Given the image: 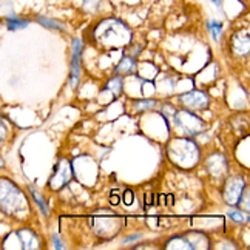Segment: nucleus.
<instances>
[{
    "mask_svg": "<svg viewBox=\"0 0 250 250\" xmlns=\"http://www.w3.org/2000/svg\"><path fill=\"white\" fill-rule=\"evenodd\" d=\"M25 206L22 191L11 181L0 179V207L6 213H16Z\"/></svg>",
    "mask_w": 250,
    "mask_h": 250,
    "instance_id": "f257e3e1",
    "label": "nucleus"
},
{
    "mask_svg": "<svg viewBox=\"0 0 250 250\" xmlns=\"http://www.w3.org/2000/svg\"><path fill=\"white\" fill-rule=\"evenodd\" d=\"M243 188H244V181L241 178H233V179H230L227 182L224 198H226V201H227L230 206L236 204L238 201L241 199Z\"/></svg>",
    "mask_w": 250,
    "mask_h": 250,
    "instance_id": "f03ea898",
    "label": "nucleus"
},
{
    "mask_svg": "<svg viewBox=\"0 0 250 250\" xmlns=\"http://www.w3.org/2000/svg\"><path fill=\"white\" fill-rule=\"evenodd\" d=\"M181 101L184 102L187 107L191 108H204L208 105V98L206 93H201V91H190L186 93L184 96H181Z\"/></svg>",
    "mask_w": 250,
    "mask_h": 250,
    "instance_id": "7ed1b4c3",
    "label": "nucleus"
},
{
    "mask_svg": "<svg viewBox=\"0 0 250 250\" xmlns=\"http://www.w3.org/2000/svg\"><path fill=\"white\" fill-rule=\"evenodd\" d=\"M82 50V43L79 39H74V57H73V86L78 83V76H79V56Z\"/></svg>",
    "mask_w": 250,
    "mask_h": 250,
    "instance_id": "20e7f679",
    "label": "nucleus"
},
{
    "mask_svg": "<svg viewBox=\"0 0 250 250\" xmlns=\"http://www.w3.org/2000/svg\"><path fill=\"white\" fill-rule=\"evenodd\" d=\"M28 21L25 19H19L16 16H8L6 17V28L9 31H16V30H22V28H26L28 26Z\"/></svg>",
    "mask_w": 250,
    "mask_h": 250,
    "instance_id": "39448f33",
    "label": "nucleus"
},
{
    "mask_svg": "<svg viewBox=\"0 0 250 250\" xmlns=\"http://www.w3.org/2000/svg\"><path fill=\"white\" fill-rule=\"evenodd\" d=\"M37 22H39L41 25L46 26V28H53V30H63V26L59 23L53 21V19H48V17H43V16H39L37 17Z\"/></svg>",
    "mask_w": 250,
    "mask_h": 250,
    "instance_id": "423d86ee",
    "label": "nucleus"
},
{
    "mask_svg": "<svg viewBox=\"0 0 250 250\" xmlns=\"http://www.w3.org/2000/svg\"><path fill=\"white\" fill-rule=\"evenodd\" d=\"M133 68H134V61L131 59V57H125V59H122L121 62H119V65H118V73L121 71V73H130V71H133Z\"/></svg>",
    "mask_w": 250,
    "mask_h": 250,
    "instance_id": "0eeeda50",
    "label": "nucleus"
},
{
    "mask_svg": "<svg viewBox=\"0 0 250 250\" xmlns=\"http://www.w3.org/2000/svg\"><path fill=\"white\" fill-rule=\"evenodd\" d=\"M208 30L211 31V36H213V41H218V37L221 34V30H223V25L218 22H210L208 23Z\"/></svg>",
    "mask_w": 250,
    "mask_h": 250,
    "instance_id": "6e6552de",
    "label": "nucleus"
},
{
    "mask_svg": "<svg viewBox=\"0 0 250 250\" xmlns=\"http://www.w3.org/2000/svg\"><path fill=\"white\" fill-rule=\"evenodd\" d=\"M30 191H31V193H33V196H34V199H36V203L37 204H39V207H41V210L43 211V213L45 215H48V207H46V204L43 203V199L39 196V193H37V191L33 188V187H30Z\"/></svg>",
    "mask_w": 250,
    "mask_h": 250,
    "instance_id": "1a4fd4ad",
    "label": "nucleus"
},
{
    "mask_svg": "<svg viewBox=\"0 0 250 250\" xmlns=\"http://www.w3.org/2000/svg\"><path fill=\"white\" fill-rule=\"evenodd\" d=\"M121 82H122V81H121V78H119V79H113V81L108 83L107 88H108V90H113L114 96H116V94H119V93H121V88H122V83H121Z\"/></svg>",
    "mask_w": 250,
    "mask_h": 250,
    "instance_id": "9d476101",
    "label": "nucleus"
},
{
    "mask_svg": "<svg viewBox=\"0 0 250 250\" xmlns=\"http://www.w3.org/2000/svg\"><path fill=\"white\" fill-rule=\"evenodd\" d=\"M134 201V193L131 190H125V193H124V203L127 204V206H131V203Z\"/></svg>",
    "mask_w": 250,
    "mask_h": 250,
    "instance_id": "9b49d317",
    "label": "nucleus"
},
{
    "mask_svg": "<svg viewBox=\"0 0 250 250\" xmlns=\"http://www.w3.org/2000/svg\"><path fill=\"white\" fill-rule=\"evenodd\" d=\"M153 105H156L155 101H141V102H136V107L138 108H150Z\"/></svg>",
    "mask_w": 250,
    "mask_h": 250,
    "instance_id": "f8f14e48",
    "label": "nucleus"
},
{
    "mask_svg": "<svg viewBox=\"0 0 250 250\" xmlns=\"http://www.w3.org/2000/svg\"><path fill=\"white\" fill-rule=\"evenodd\" d=\"M229 216L233 221H236V223H243V221L246 219L241 213H238V211H229Z\"/></svg>",
    "mask_w": 250,
    "mask_h": 250,
    "instance_id": "ddd939ff",
    "label": "nucleus"
},
{
    "mask_svg": "<svg viewBox=\"0 0 250 250\" xmlns=\"http://www.w3.org/2000/svg\"><path fill=\"white\" fill-rule=\"evenodd\" d=\"M110 203H111L113 206H118V204H119V198H118V195H113V196L110 198Z\"/></svg>",
    "mask_w": 250,
    "mask_h": 250,
    "instance_id": "4468645a",
    "label": "nucleus"
},
{
    "mask_svg": "<svg viewBox=\"0 0 250 250\" xmlns=\"http://www.w3.org/2000/svg\"><path fill=\"white\" fill-rule=\"evenodd\" d=\"M54 246H56V249H63V246L61 244L59 238H57V236H54Z\"/></svg>",
    "mask_w": 250,
    "mask_h": 250,
    "instance_id": "2eb2a0df",
    "label": "nucleus"
},
{
    "mask_svg": "<svg viewBox=\"0 0 250 250\" xmlns=\"http://www.w3.org/2000/svg\"><path fill=\"white\" fill-rule=\"evenodd\" d=\"M139 238V235H133V236H130V238H127L125 239V243H128V241H133V239H138Z\"/></svg>",
    "mask_w": 250,
    "mask_h": 250,
    "instance_id": "dca6fc26",
    "label": "nucleus"
},
{
    "mask_svg": "<svg viewBox=\"0 0 250 250\" xmlns=\"http://www.w3.org/2000/svg\"><path fill=\"white\" fill-rule=\"evenodd\" d=\"M173 204V196H167V206Z\"/></svg>",
    "mask_w": 250,
    "mask_h": 250,
    "instance_id": "f3484780",
    "label": "nucleus"
},
{
    "mask_svg": "<svg viewBox=\"0 0 250 250\" xmlns=\"http://www.w3.org/2000/svg\"><path fill=\"white\" fill-rule=\"evenodd\" d=\"M147 204H148V206H151V195H150V193L147 195Z\"/></svg>",
    "mask_w": 250,
    "mask_h": 250,
    "instance_id": "a211bd4d",
    "label": "nucleus"
},
{
    "mask_svg": "<svg viewBox=\"0 0 250 250\" xmlns=\"http://www.w3.org/2000/svg\"><path fill=\"white\" fill-rule=\"evenodd\" d=\"M213 3H216V5H221V0H211Z\"/></svg>",
    "mask_w": 250,
    "mask_h": 250,
    "instance_id": "6ab92c4d",
    "label": "nucleus"
},
{
    "mask_svg": "<svg viewBox=\"0 0 250 250\" xmlns=\"http://www.w3.org/2000/svg\"><path fill=\"white\" fill-rule=\"evenodd\" d=\"M3 167V161L2 159H0V168H2Z\"/></svg>",
    "mask_w": 250,
    "mask_h": 250,
    "instance_id": "aec40b11",
    "label": "nucleus"
}]
</instances>
